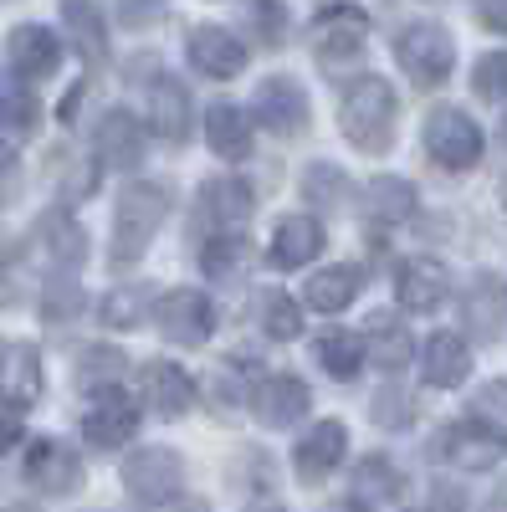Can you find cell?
I'll return each instance as SVG.
<instances>
[{"label":"cell","mask_w":507,"mask_h":512,"mask_svg":"<svg viewBox=\"0 0 507 512\" xmlns=\"http://www.w3.org/2000/svg\"><path fill=\"white\" fill-rule=\"evenodd\" d=\"M395 123H400V103L385 77H354L344 98H338V128L364 154H390Z\"/></svg>","instance_id":"6da1fadb"},{"label":"cell","mask_w":507,"mask_h":512,"mask_svg":"<svg viewBox=\"0 0 507 512\" xmlns=\"http://www.w3.org/2000/svg\"><path fill=\"white\" fill-rule=\"evenodd\" d=\"M169 205L175 200H169V190L154 185V180H139V185H129L118 195V205H113V246H108L113 267H134L139 256L149 251L154 231L169 216Z\"/></svg>","instance_id":"7a4b0ae2"},{"label":"cell","mask_w":507,"mask_h":512,"mask_svg":"<svg viewBox=\"0 0 507 512\" xmlns=\"http://www.w3.org/2000/svg\"><path fill=\"white\" fill-rule=\"evenodd\" d=\"M426 154L451 169V175H467V169L482 164L487 154V139H482V128L467 108H431L426 118Z\"/></svg>","instance_id":"3957f363"},{"label":"cell","mask_w":507,"mask_h":512,"mask_svg":"<svg viewBox=\"0 0 507 512\" xmlns=\"http://www.w3.org/2000/svg\"><path fill=\"white\" fill-rule=\"evenodd\" d=\"M395 57H400V67L415 88H441L456 67V41L436 21H415L395 36Z\"/></svg>","instance_id":"277c9868"},{"label":"cell","mask_w":507,"mask_h":512,"mask_svg":"<svg viewBox=\"0 0 507 512\" xmlns=\"http://www.w3.org/2000/svg\"><path fill=\"white\" fill-rule=\"evenodd\" d=\"M313 57L323 62V72H344L349 62L364 57V41H369V16L359 6H328L313 21Z\"/></svg>","instance_id":"5b68a950"},{"label":"cell","mask_w":507,"mask_h":512,"mask_svg":"<svg viewBox=\"0 0 507 512\" xmlns=\"http://www.w3.org/2000/svg\"><path fill=\"white\" fill-rule=\"evenodd\" d=\"M154 313H159V333L169 338V344H185V349L210 344V333H216V323H221L216 303H210V292H200V287L164 292L159 303H154Z\"/></svg>","instance_id":"8992f818"},{"label":"cell","mask_w":507,"mask_h":512,"mask_svg":"<svg viewBox=\"0 0 507 512\" xmlns=\"http://www.w3.org/2000/svg\"><path fill=\"white\" fill-rule=\"evenodd\" d=\"M246 405H251V415H257L267 431H292V425L313 410V390H308V379L277 369V374H262L257 384H251Z\"/></svg>","instance_id":"52a82bcc"},{"label":"cell","mask_w":507,"mask_h":512,"mask_svg":"<svg viewBox=\"0 0 507 512\" xmlns=\"http://www.w3.org/2000/svg\"><path fill=\"white\" fill-rule=\"evenodd\" d=\"M180 482H185V456L169 451V446H139L123 461V487L139 502L164 507L169 497H180Z\"/></svg>","instance_id":"ba28073f"},{"label":"cell","mask_w":507,"mask_h":512,"mask_svg":"<svg viewBox=\"0 0 507 512\" xmlns=\"http://www.w3.org/2000/svg\"><path fill=\"white\" fill-rule=\"evenodd\" d=\"M139 431V400L123 395L118 384H103V390H93V405L82 410V436H88L93 451H118L129 446Z\"/></svg>","instance_id":"9c48e42d"},{"label":"cell","mask_w":507,"mask_h":512,"mask_svg":"<svg viewBox=\"0 0 507 512\" xmlns=\"http://www.w3.org/2000/svg\"><path fill=\"white\" fill-rule=\"evenodd\" d=\"M251 108H257V123L272 128V134H282V139L308 134V118H313V108H308V88H303L298 77H287V72L267 77L262 88H257V98H251Z\"/></svg>","instance_id":"30bf717a"},{"label":"cell","mask_w":507,"mask_h":512,"mask_svg":"<svg viewBox=\"0 0 507 512\" xmlns=\"http://www.w3.org/2000/svg\"><path fill=\"white\" fill-rule=\"evenodd\" d=\"M21 472H26V482L41 497H72L82 487V456L67 441H57V436H41V441H31Z\"/></svg>","instance_id":"8fae6325"},{"label":"cell","mask_w":507,"mask_h":512,"mask_svg":"<svg viewBox=\"0 0 507 512\" xmlns=\"http://www.w3.org/2000/svg\"><path fill=\"white\" fill-rule=\"evenodd\" d=\"M47 390V369H41V354L21 338H6L0 344V405L6 410H31Z\"/></svg>","instance_id":"7c38bea8"},{"label":"cell","mask_w":507,"mask_h":512,"mask_svg":"<svg viewBox=\"0 0 507 512\" xmlns=\"http://www.w3.org/2000/svg\"><path fill=\"white\" fill-rule=\"evenodd\" d=\"M93 149L103 169H139L144 164V128L129 108H108L93 128Z\"/></svg>","instance_id":"4fadbf2b"},{"label":"cell","mask_w":507,"mask_h":512,"mask_svg":"<svg viewBox=\"0 0 507 512\" xmlns=\"http://www.w3.org/2000/svg\"><path fill=\"white\" fill-rule=\"evenodd\" d=\"M139 395H144V405H149L159 420H180V415L195 405V379H190L180 364L154 359V364L139 369Z\"/></svg>","instance_id":"5bb4252c"},{"label":"cell","mask_w":507,"mask_h":512,"mask_svg":"<svg viewBox=\"0 0 507 512\" xmlns=\"http://www.w3.org/2000/svg\"><path fill=\"white\" fill-rule=\"evenodd\" d=\"M395 297L405 313H436L451 297V272L436 262V256H410V262L395 272Z\"/></svg>","instance_id":"9a60e30c"},{"label":"cell","mask_w":507,"mask_h":512,"mask_svg":"<svg viewBox=\"0 0 507 512\" xmlns=\"http://www.w3.org/2000/svg\"><path fill=\"white\" fill-rule=\"evenodd\" d=\"M144 108H149V128H154L164 144H185L190 139V93L169 72H154L149 77Z\"/></svg>","instance_id":"2e32d148"},{"label":"cell","mask_w":507,"mask_h":512,"mask_svg":"<svg viewBox=\"0 0 507 512\" xmlns=\"http://www.w3.org/2000/svg\"><path fill=\"white\" fill-rule=\"evenodd\" d=\"M349 456V425L344 420H318L313 431L292 446V466H298L303 482H323L333 477V466Z\"/></svg>","instance_id":"e0dca14e"},{"label":"cell","mask_w":507,"mask_h":512,"mask_svg":"<svg viewBox=\"0 0 507 512\" xmlns=\"http://www.w3.org/2000/svg\"><path fill=\"white\" fill-rule=\"evenodd\" d=\"M185 52H190V67H195V72L216 77V82H231V77H241V67H246L241 36H231L226 26H195L190 41H185Z\"/></svg>","instance_id":"ac0fdd59"},{"label":"cell","mask_w":507,"mask_h":512,"mask_svg":"<svg viewBox=\"0 0 507 512\" xmlns=\"http://www.w3.org/2000/svg\"><path fill=\"white\" fill-rule=\"evenodd\" d=\"M420 374H426V384H436V390H456V384H467L472 374V344L467 333H431L426 344H420Z\"/></svg>","instance_id":"d6986e66"},{"label":"cell","mask_w":507,"mask_h":512,"mask_svg":"<svg viewBox=\"0 0 507 512\" xmlns=\"http://www.w3.org/2000/svg\"><path fill=\"white\" fill-rule=\"evenodd\" d=\"M36 241H41V251H47V262L62 267V272H77L82 262H88V231H82L77 216L62 210V205L36 216Z\"/></svg>","instance_id":"ffe728a7"},{"label":"cell","mask_w":507,"mask_h":512,"mask_svg":"<svg viewBox=\"0 0 507 512\" xmlns=\"http://www.w3.org/2000/svg\"><path fill=\"white\" fill-rule=\"evenodd\" d=\"M436 456L446 466H456V472H492L497 456H502V441L487 436L477 420H467V425H446L441 441H436Z\"/></svg>","instance_id":"44dd1931"},{"label":"cell","mask_w":507,"mask_h":512,"mask_svg":"<svg viewBox=\"0 0 507 512\" xmlns=\"http://www.w3.org/2000/svg\"><path fill=\"white\" fill-rule=\"evenodd\" d=\"M6 57H11L16 77L41 82V77H52V72L62 67V41H57L47 26L26 21V26H16V31H11V41H6Z\"/></svg>","instance_id":"7402d4cb"},{"label":"cell","mask_w":507,"mask_h":512,"mask_svg":"<svg viewBox=\"0 0 507 512\" xmlns=\"http://www.w3.org/2000/svg\"><path fill=\"white\" fill-rule=\"evenodd\" d=\"M251 210H257V195H251V185L241 180H205L200 185V221L221 231H241L251 221Z\"/></svg>","instance_id":"603a6c76"},{"label":"cell","mask_w":507,"mask_h":512,"mask_svg":"<svg viewBox=\"0 0 507 512\" xmlns=\"http://www.w3.org/2000/svg\"><path fill=\"white\" fill-rule=\"evenodd\" d=\"M400 492H405L400 466H395L390 456H364V461L354 466V482H349V507L379 512V507H390Z\"/></svg>","instance_id":"cb8c5ba5"},{"label":"cell","mask_w":507,"mask_h":512,"mask_svg":"<svg viewBox=\"0 0 507 512\" xmlns=\"http://www.w3.org/2000/svg\"><path fill=\"white\" fill-rule=\"evenodd\" d=\"M323 246H328V231L318 216H282L272 231V262L277 267H308V262H318Z\"/></svg>","instance_id":"d4e9b609"},{"label":"cell","mask_w":507,"mask_h":512,"mask_svg":"<svg viewBox=\"0 0 507 512\" xmlns=\"http://www.w3.org/2000/svg\"><path fill=\"white\" fill-rule=\"evenodd\" d=\"M364 292V272L354 267V262H333V267H323V272H313L308 277V287H303V303L313 308V313H344L354 297Z\"/></svg>","instance_id":"484cf974"},{"label":"cell","mask_w":507,"mask_h":512,"mask_svg":"<svg viewBox=\"0 0 507 512\" xmlns=\"http://www.w3.org/2000/svg\"><path fill=\"white\" fill-rule=\"evenodd\" d=\"M205 144H210V154L226 159V164L246 159L251 154V118L236 103H210V113H205Z\"/></svg>","instance_id":"4316f807"},{"label":"cell","mask_w":507,"mask_h":512,"mask_svg":"<svg viewBox=\"0 0 507 512\" xmlns=\"http://www.w3.org/2000/svg\"><path fill=\"white\" fill-rule=\"evenodd\" d=\"M313 359H318V369L333 374V379H354V374L364 369L369 349H364V338H359L354 328H323V333L313 338Z\"/></svg>","instance_id":"83f0119b"},{"label":"cell","mask_w":507,"mask_h":512,"mask_svg":"<svg viewBox=\"0 0 507 512\" xmlns=\"http://www.w3.org/2000/svg\"><path fill=\"white\" fill-rule=\"evenodd\" d=\"M251 318H257V328L267 338H277V344H292V338L303 333V313L292 303V292H282V287L251 292Z\"/></svg>","instance_id":"f1b7e54d"},{"label":"cell","mask_w":507,"mask_h":512,"mask_svg":"<svg viewBox=\"0 0 507 512\" xmlns=\"http://www.w3.org/2000/svg\"><path fill=\"white\" fill-rule=\"evenodd\" d=\"M62 26H67V36H72V47L82 52V62H103L108 57V26H103V16H98V6L93 0H62Z\"/></svg>","instance_id":"f546056e"},{"label":"cell","mask_w":507,"mask_h":512,"mask_svg":"<svg viewBox=\"0 0 507 512\" xmlns=\"http://www.w3.org/2000/svg\"><path fill=\"white\" fill-rule=\"evenodd\" d=\"M461 323H467V333L482 338V344H492L502 333V297H497L492 277H472V287L461 292Z\"/></svg>","instance_id":"4dcf8cb0"},{"label":"cell","mask_w":507,"mask_h":512,"mask_svg":"<svg viewBox=\"0 0 507 512\" xmlns=\"http://www.w3.org/2000/svg\"><path fill=\"white\" fill-rule=\"evenodd\" d=\"M251 267V241L241 231H221L200 246V272L216 277V282H236Z\"/></svg>","instance_id":"1f68e13d"},{"label":"cell","mask_w":507,"mask_h":512,"mask_svg":"<svg viewBox=\"0 0 507 512\" xmlns=\"http://www.w3.org/2000/svg\"><path fill=\"white\" fill-rule=\"evenodd\" d=\"M364 349H369V359H374L379 369L395 374V369H405V364L415 359V338H410V328H405L400 318H374Z\"/></svg>","instance_id":"d6a6232c"},{"label":"cell","mask_w":507,"mask_h":512,"mask_svg":"<svg viewBox=\"0 0 507 512\" xmlns=\"http://www.w3.org/2000/svg\"><path fill=\"white\" fill-rule=\"evenodd\" d=\"M149 303H154V287H149V282H123V287H113L103 303H98V318H103L108 328H118V333H134V328L144 323Z\"/></svg>","instance_id":"836d02e7"},{"label":"cell","mask_w":507,"mask_h":512,"mask_svg":"<svg viewBox=\"0 0 507 512\" xmlns=\"http://www.w3.org/2000/svg\"><path fill=\"white\" fill-rule=\"evenodd\" d=\"M369 216L374 221H390V226L410 221L415 216V185L400 180V175H379L369 185Z\"/></svg>","instance_id":"e575fe53"},{"label":"cell","mask_w":507,"mask_h":512,"mask_svg":"<svg viewBox=\"0 0 507 512\" xmlns=\"http://www.w3.org/2000/svg\"><path fill=\"white\" fill-rule=\"evenodd\" d=\"M36 118H41V103L26 88V77H0V128L6 134H31Z\"/></svg>","instance_id":"d590c367"},{"label":"cell","mask_w":507,"mask_h":512,"mask_svg":"<svg viewBox=\"0 0 507 512\" xmlns=\"http://www.w3.org/2000/svg\"><path fill=\"white\" fill-rule=\"evenodd\" d=\"M467 420H477L487 436H497L507 446V379H492L467 400Z\"/></svg>","instance_id":"8d00e7d4"},{"label":"cell","mask_w":507,"mask_h":512,"mask_svg":"<svg viewBox=\"0 0 507 512\" xmlns=\"http://www.w3.org/2000/svg\"><path fill=\"white\" fill-rule=\"evenodd\" d=\"M303 195H308L313 205H323V210H338V205L349 200V175H344L338 164L318 159V164L303 169Z\"/></svg>","instance_id":"74e56055"},{"label":"cell","mask_w":507,"mask_h":512,"mask_svg":"<svg viewBox=\"0 0 507 512\" xmlns=\"http://www.w3.org/2000/svg\"><path fill=\"white\" fill-rule=\"evenodd\" d=\"M246 26H251V41H262V47H282L292 16H287L282 0H246Z\"/></svg>","instance_id":"f35d334b"},{"label":"cell","mask_w":507,"mask_h":512,"mask_svg":"<svg viewBox=\"0 0 507 512\" xmlns=\"http://www.w3.org/2000/svg\"><path fill=\"white\" fill-rule=\"evenodd\" d=\"M98 154L93 159H57V190L67 195V200H93V190H98Z\"/></svg>","instance_id":"ab89813d"},{"label":"cell","mask_w":507,"mask_h":512,"mask_svg":"<svg viewBox=\"0 0 507 512\" xmlns=\"http://www.w3.org/2000/svg\"><path fill=\"white\" fill-rule=\"evenodd\" d=\"M82 313V287L72 277H52L47 292H41V318H52V323H67Z\"/></svg>","instance_id":"60d3db41"},{"label":"cell","mask_w":507,"mask_h":512,"mask_svg":"<svg viewBox=\"0 0 507 512\" xmlns=\"http://www.w3.org/2000/svg\"><path fill=\"white\" fill-rule=\"evenodd\" d=\"M472 88H477V98H487V103H507V52H487V57L472 67Z\"/></svg>","instance_id":"b9f144b4"},{"label":"cell","mask_w":507,"mask_h":512,"mask_svg":"<svg viewBox=\"0 0 507 512\" xmlns=\"http://www.w3.org/2000/svg\"><path fill=\"white\" fill-rule=\"evenodd\" d=\"M118 374H123V354H113V349H88V354H82V364H77V379L88 384V390L118 384Z\"/></svg>","instance_id":"7bdbcfd3"},{"label":"cell","mask_w":507,"mask_h":512,"mask_svg":"<svg viewBox=\"0 0 507 512\" xmlns=\"http://www.w3.org/2000/svg\"><path fill=\"white\" fill-rule=\"evenodd\" d=\"M369 415H374V425H385V431H400V425L415 420V400L405 390H379L374 405H369Z\"/></svg>","instance_id":"ee69618b"},{"label":"cell","mask_w":507,"mask_h":512,"mask_svg":"<svg viewBox=\"0 0 507 512\" xmlns=\"http://www.w3.org/2000/svg\"><path fill=\"white\" fill-rule=\"evenodd\" d=\"M113 6V16H118V26H129V31H144V26H154L164 11H169V0H108Z\"/></svg>","instance_id":"f6af8a7d"},{"label":"cell","mask_w":507,"mask_h":512,"mask_svg":"<svg viewBox=\"0 0 507 512\" xmlns=\"http://www.w3.org/2000/svg\"><path fill=\"white\" fill-rule=\"evenodd\" d=\"M16 195H21V159L6 139H0V205H11Z\"/></svg>","instance_id":"bcb514c9"},{"label":"cell","mask_w":507,"mask_h":512,"mask_svg":"<svg viewBox=\"0 0 507 512\" xmlns=\"http://www.w3.org/2000/svg\"><path fill=\"white\" fill-rule=\"evenodd\" d=\"M477 16H482L487 31H502V36H507V0H482Z\"/></svg>","instance_id":"7dc6e473"},{"label":"cell","mask_w":507,"mask_h":512,"mask_svg":"<svg viewBox=\"0 0 507 512\" xmlns=\"http://www.w3.org/2000/svg\"><path fill=\"white\" fill-rule=\"evenodd\" d=\"M16 441H21V420H16V410H0V456H6Z\"/></svg>","instance_id":"c3c4849f"},{"label":"cell","mask_w":507,"mask_h":512,"mask_svg":"<svg viewBox=\"0 0 507 512\" xmlns=\"http://www.w3.org/2000/svg\"><path fill=\"white\" fill-rule=\"evenodd\" d=\"M431 512H467V497H461L456 487H441V492H436V507H431Z\"/></svg>","instance_id":"681fc988"},{"label":"cell","mask_w":507,"mask_h":512,"mask_svg":"<svg viewBox=\"0 0 507 512\" xmlns=\"http://www.w3.org/2000/svg\"><path fill=\"white\" fill-rule=\"evenodd\" d=\"M164 512H205V502H200V497H185V502H180V497H169Z\"/></svg>","instance_id":"f907efd6"},{"label":"cell","mask_w":507,"mask_h":512,"mask_svg":"<svg viewBox=\"0 0 507 512\" xmlns=\"http://www.w3.org/2000/svg\"><path fill=\"white\" fill-rule=\"evenodd\" d=\"M487 512H507V477L497 482V492L487 497Z\"/></svg>","instance_id":"816d5d0a"},{"label":"cell","mask_w":507,"mask_h":512,"mask_svg":"<svg viewBox=\"0 0 507 512\" xmlns=\"http://www.w3.org/2000/svg\"><path fill=\"white\" fill-rule=\"evenodd\" d=\"M251 512H282V507H272V502H267V507H251Z\"/></svg>","instance_id":"f5cc1de1"},{"label":"cell","mask_w":507,"mask_h":512,"mask_svg":"<svg viewBox=\"0 0 507 512\" xmlns=\"http://www.w3.org/2000/svg\"><path fill=\"white\" fill-rule=\"evenodd\" d=\"M502 144H507V118H502Z\"/></svg>","instance_id":"db71d44e"}]
</instances>
